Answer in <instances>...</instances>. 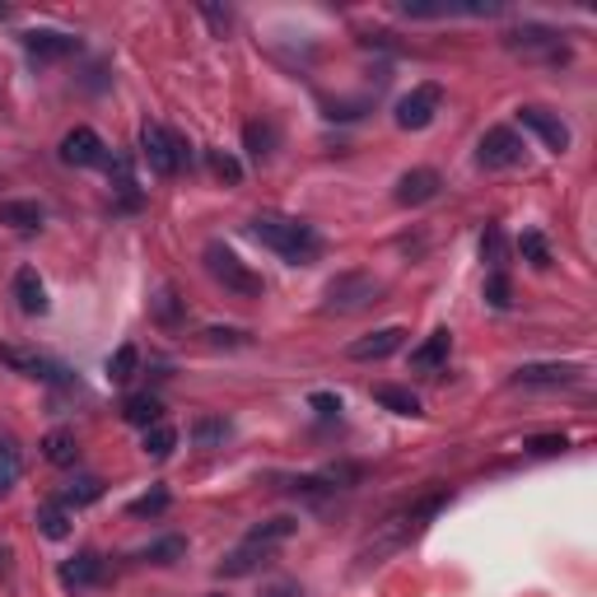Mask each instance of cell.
<instances>
[{"label":"cell","mask_w":597,"mask_h":597,"mask_svg":"<svg viewBox=\"0 0 597 597\" xmlns=\"http://www.w3.org/2000/svg\"><path fill=\"white\" fill-rule=\"evenodd\" d=\"M136 364H141V350L136 346H117L113 356H107V379L131 383V379H136Z\"/></svg>","instance_id":"obj_29"},{"label":"cell","mask_w":597,"mask_h":597,"mask_svg":"<svg viewBox=\"0 0 597 597\" xmlns=\"http://www.w3.org/2000/svg\"><path fill=\"white\" fill-rule=\"evenodd\" d=\"M103 168H107V183H113L126 202H136V178H131V164H126V154H107L103 159Z\"/></svg>","instance_id":"obj_31"},{"label":"cell","mask_w":597,"mask_h":597,"mask_svg":"<svg viewBox=\"0 0 597 597\" xmlns=\"http://www.w3.org/2000/svg\"><path fill=\"white\" fill-rule=\"evenodd\" d=\"M202 14L210 19V24H215L219 33H225V29H229V10H225V14H219V10H202Z\"/></svg>","instance_id":"obj_42"},{"label":"cell","mask_w":597,"mask_h":597,"mask_svg":"<svg viewBox=\"0 0 597 597\" xmlns=\"http://www.w3.org/2000/svg\"><path fill=\"white\" fill-rule=\"evenodd\" d=\"M154 313H159V322H178L183 318V303H178V295H173L168 285L159 290V299H154Z\"/></svg>","instance_id":"obj_36"},{"label":"cell","mask_w":597,"mask_h":597,"mask_svg":"<svg viewBox=\"0 0 597 597\" xmlns=\"http://www.w3.org/2000/svg\"><path fill=\"white\" fill-rule=\"evenodd\" d=\"M243 145H248V154L261 164V159H271V150H276V126L271 122H248L243 126Z\"/></svg>","instance_id":"obj_24"},{"label":"cell","mask_w":597,"mask_h":597,"mask_svg":"<svg viewBox=\"0 0 597 597\" xmlns=\"http://www.w3.org/2000/svg\"><path fill=\"white\" fill-rule=\"evenodd\" d=\"M206 271H210V280H219L238 299H261V290H267L261 276L248 271V261H243L234 248H225V243H206Z\"/></svg>","instance_id":"obj_4"},{"label":"cell","mask_w":597,"mask_h":597,"mask_svg":"<svg viewBox=\"0 0 597 597\" xmlns=\"http://www.w3.org/2000/svg\"><path fill=\"white\" fill-rule=\"evenodd\" d=\"M38 527H42V537L65 542V537H71V508H65L61 500L56 504H42L38 508Z\"/></svg>","instance_id":"obj_22"},{"label":"cell","mask_w":597,"mask_h":597,"mask_svg":"<svg viewBox=\"0 0 597 597\" xmlns=\"http://www.w3.org/2000/svg\"><path fill=\"white\" fill-rule=\"evenodd\" d=\"M42 453H48V462H56V467H75L80 444H75L71 430H52L48 439H42Z\"/></svg>","instance_id":"obj_23"},{"label":"cell","mask_w":597,"mask_h":597,"mask_svg":"<svg viewBox=\"0 0 597 597\" xmlns=\"http://www.w3.org/2000/svg\"><path fill=\"white\" fill-rule=\"evenodd\" d=\"M261 597H303V588H299V584H290V579H280V584H271Z\"/></svg>","instance_id":"obj_40"},{"label":"cell","mask_w":597,"mask_h":597,"mask_svg":"<svg viewBox=\"0 0 597 597\" xmlns=\"http://www.w3.org/2000/svg\"><path fill=\"white\" fill-rule=\"evenodd\" d=\"M383 285L369 271H341L337 280H327V313H360V308L379 303Z\"/></svg>","instance_id":"obj_6"},{"label":"cell","mask_w":597,"mask_h":597,"mask_svg":"<svg viewBox=\"0 0 597 597\" xmlns=\"http://www.w3.org/2000/svg\"><path fill=\"white\" fill-rule=\"evenodd\" d=\"M485 299H491L495 308H508V276L504 271H491V280H485Z\"/></svg>","instance_id":"obj_37"},{"label":"cell","mask_w":597,"mask_h":597,"mask_svg":"<svg viewBox=\"0 0 597 597\" xmlns=\"http://www.w3.org/2000/svg\"><path fill=\"white\" fill-rule=\"evenodd\" d=\"M449 500H453V491H430V495H420V500H411V504H402V508H392V514L364 537V546L356 550L360 569L383 565L388 556H397V550H406V546L439 518V508H449Z\"/></svg>","instance_id":"obj_1"},{"label":"cell","mask_w":597,"mask_h":597,"mask_svg":"<svg viewBox=\"0 0 597 597\" xmlns=\"http://www.w3.org/2000/svg\"><path fill=\"white\" fill-rule=\"evenodd\" d=\"M210 597H225V593H210Z\"/></svg>","instance_id":"obj_43"},{"label":"cell","mask_w":597,"mask_h":597,"mask_svg":"<svg viewBox=\"0 0 597 597\" xmlns=\"http://www.w3.org/2000/svg\"><path fill=\"white\" fill-rule=\"evenodd\" d=\"M449 350H453V337H449V331H434L425 346L411 350V369H415V373H430V369H439V364L449 360Z\"/></svg>","instance_id":"obj_18"},{"label":"cell","mask_w":597,"mask_h":597,"mask_svg":"<svg viewBox=\"0 0 597 597\" xmlns=\"http://www.w3.org/2000/svg\"><path fill=\"white\" fill-rule=\"evenodd\" d=\"M439 187H444V178H439L434 168H411V173H402L397 178V206H425V202H434L439 196Z\"/></svg>","instance_id":"obj_11"},{"label":"cell","mask_w":597,"mask_h":597,"mask_svg":"<svg viewBox=\"0 0 597 597\" xmlns=\"http://www.w3.org/2000/svg\"><path fill=\"white\" fill-rule=\"evenodd\" d=\"M504 42L514 52H523V56H550V61H565L569 56V48L560 42V33L556 29H542V24H523V29H514V33H504Z\"/></svg>","instance_id":"obj_9"},{"label":"cell","mask_w":597,"mask_h":597,"mask_svg":"<svg viewBox=\"0 0 597 597\" xmlns=\"http://www.w3.org/2000/svg\"><path fill=\"white\" fill-rule=\"evenodd\" d=\"M122 415L131 420V425H141V430H150V425H159V420H164V406H159V397H150V392H141V397H126V406H122Z\"/></svg>","instance_id":"obj_21"},{"label":"cell","mask_w":597,"mask_h":597,"mask_svg":"<svg viewBox=\"0 0 597 597\" xmlns=\"http://www.w3.org/2000/svg\"><path fill=\"white\" fill-rule=\"evenodd\" d=\"M141 449H145L150 457H168L173 449H178V430H173L168 420H159V425H150V430L141 434Z\"/></svg>","instance_id":"obj_26"},{"label":"cell","mask_w":597,"mask_h":597,"mask_svg":"<svg viewBox=\"0 0 597 597\" xmlns=\"http://www.w3.org/2000/svg\"><path fill=\"white\" fill-rule=\"evenodd\" d=\"M569 449V439L565 434H542V439H527V453H565Z\"/></svg>","instance_id":"obj_38"},{"label":"cell","mask_w":597,"mask_h":597,"mask_svg":"<svg viewBox=\"0 0 597 597\" xmlns=\"http://www.w3.org/2000/svg\"><path fill=\"white\" fill-rule=\"evenodd\" d=\"M10 569H14V550L0 546V579H10Z\"/></svg>","instance_id":"obj_41"},{"label":"cell","mask_w":597,"mask_h":597,"mask_svg":"<svg viewBox=\"0 0 597 597\" xmlns=\"http://www.w3.org/2000/svg\"><path fill=\"white\" fill-rule=\"evenodd\" d=\"M42 219H48V210L38 202H0V225L10 229H38Z\"/></svg>","instance_id":"obj_20"},{"label":"cell","mask_w":597,"mask_h":597,"mask_svg":"<svg viewBox=\"0 0 597 597\" xmlns=\"http://www.w3.org/2000/svg\"><path fill=\"white\" fill-rule=\"evenodd\" d=\"M94 500H103V481H99V476H75V481L61 491V504H65V508H84V504H94Z\"/></svg>","instance_id":"obj_25"},{"label":"cell","mask_w":597,"mask_h":597,"mask_svg":"<svg viewBox=\"0 0 597 597\" xmlns=\"http://www.w3.org/2000/svg\"><path fill=\"white\" fill-rule=\"evenodd\" d=\"M14 299H19V308L24 313H48V285H42V276L33 271V267H19L14 271Z\"/></svg>","instance_id":"obj_17"},{"label":"cell","mask_w":597,"mask_h":597,"mask_svg":"<svg viewBox=\"0 0 597 597\" xmlns=\"http://www.w3.org/2000/svg\"><path fill=\"white\" fill-rule=\"evenodd\" d=\"M99 579H103V560L94 556V550H80V556L61 560V569H56V584L65 593H84V588H94Z\"/></svg>","instance_id":"obj_12"},{"label":"cell","mask_w":597,"mask_h":597,"mask_svg":"<svg viewBox=\"0 0 597 597\" xmlns=\"http://www.w3.org/2000/svg\"><path fill=\"white\" fill-rule=\"evenodd\" d=\"M402 341H406L402 327H379V331H369V337L350 341L346 356H350V360H388L392 350H402Z\"/></svg>","instance_id":"obj_16"},{"label":"cell","mask_w":597,"mask_h":597,"mask_svg":"<svg viewBox=\"0 0 597 597\" xmlns=\"http://www.w3.org/2000/svg\"><path fill=\"white\" fill-rule=\"evenodd\" d=\"M183 556H187V542L183 537H164V542L145 546L136 560H145V565H173V560H183Z\"/></svg>","instance_id":"obj_30"},{"label":"cell","mask_w":597,"mask_h":597,"mask_svg":"<svg viewBox=\"0 0 597 597\" xmlns=\"http://www.w3.org/2000/svg\"><path fill=\"white\" fill-rule=\"evenodd\" d=\"M229 434H234V425H229V420H219V415H202V420L192 425V439H196L202 449H219Z\"/></svg>","instance_id":"obj_27"},{"label":"cell","mask_w":597,"mask_h":597,"mask_svg":"<svg viewBox=\"0 0 597 597\" xmlns=\"http://www.w3.org/2000/svg\"><path fill=\"white\" fill-rule=\"evenodd\" d=\"M518 122L533 131V136H542L546 150H556V154L569 150V126H565L556 113H546V107H518Z\"/></svg>","instance_id":"obj_13"},{"label":"cell","mask_w":597,"mask_h":597,"mask_svg":"<svg viewBox=\"0 0 597 597\" xmlns=\"http://www.w3.org/2000/svg\"><path fill=\"white\" fill-rule=\"evenodd\" d=\"M141 159L150 164V173H159V178H173V173L187 164V145L173 136L168 126L145 122V126H141Z\"/></svg>","instance_id":"obj_5"},{"label":"cell","mask_w":597,"mask_h":597,"mask_svg":"<svg viewBox=\"0 0 597 597\" xmlns=\"http://www.w3.org/2000/svg\"><path fill=\"white\" fill-rule=\"evenodd\" d=\"M373 402H379V406H388V411H397V415H425V411H420V397L411 392V388H392V383H379V388H373Z\"/></svg>","instance_id":"obj_19"},{"label":"cell","mask_w":597,"mask_h":597,"mask_svg":"<svg viewBox=\"0 0 597 597\" xmlns=\"http://www.w3.org/2000/svg\"><path fill=\"white\" fill-rule=\"evenodd\" d=\"M579 364H523L514 369V383L518 388H569L579 383Z\"/></svg>","instance_id":"obj_14"},{"label":"cell","mask_w":597,"mask_h":597,"mask_svg":"<svg viewBox=\"0 0 597 597\" xmlns=\"http://www.w3.org/2000/svg\"><path fill=\"white\" fill-rule=\"evenodd\" d=\"M481 257L491 261V271H504V234L495 225H485V238H481Z\"/></svg>","instance_id":"obj_34"},{"label":"cell","mask_w":597,"mask_h":597,"mask_svg":"<svg viewBox=\"0 0 597 597\" xmlns=\"http://www.w3.org/2000/svg\"><path fill=\"white\" fill-rule=\"evenodd\" d=\"M476 164L481 168H514L523 164V141H518V131L514 126H491L481 136L476 145Z\"/></svg>","instance_id":"obj_8"},{"label":"cell","mask_w":597,"mask_h":597,"mask_svg":"<svg viewBox=\"0 0 597 597\" xmlns=\"http://www.w3.org/2000/svg\"><path fill=\"white\" fill-rule=\"evenodd\" d=\"M206 164H210V173L219 183H229V187H238L243 183V164L234 159L229 150H206Z\"/></svg>","instance_id":"obj_32"},{"label":"cell","mask_w":597,"mask_h":597,"mask_svg":"<svg viewBox=\"0 0 597 597\" xmlns=\"http://www.w3.org/2000/svg\"><path fill=\"white\" fill-rule=\"evenodd\" d=\"M248 229H253L257 243H267L271 253H280L285 261H290V267H308V261H318V253H322V234L299 215L267 210V215H253Z\"/></svg>","instance_id":"obj_2"},{"label":"cell","mask_w":597,"mask_h":597,"mask_svg":"<svg viewBox=\"0 0 597 597\" xmlns=\"http://www.w3.org/2000/svg\"><path fill=\"white\" fill-rule=\"evenodd\" d=\"M518 248H523V257L533 261V267H542V271L550 267V248H546V238H542L537 229H527V234L518 238Z\"/></svg>","instance_id":"obj_33"},{"label":"cell","mask_w":597,"mask_h":597,"mask_svg":"<svg viewBox=\"0 0 597 597\" xmlns=\"http://www.w3.org/2000/svg\"><path fill=\"white\" fill-rule=\"evenodd\" d=\"M308 406H313L318 415H341V397L337 392H313L308 397Z\"/></svg>","instance_id":"obj_39"},{"label":"cell","mask_w":597,"mask_h":597,"mask_svg":"<svg viewBox=\"0 0 597 597\" xmlns=\"http://www.w3.org/2000/svg\"><path fill=\"white\" fill-rule=\"evenodd\" d=\"M61 159L75 168H94L107 159V145L94 126H75V131H65V141H61Z\"/></svg>","instance_id":"obj_10"},{"label":"cell","mask_w":597,"mask_h":597,"mask_svg":"<svg viewBox=\"0 0 597 597\" xmlns=\"http://www.w3.org/2000/svg\"><path fill=\"white\" fill-rule=\"evenodd\" d=\"M24 48L33 61H61V56L80 52V38L61 33V29H33V33H24Z\"/></svg>","instance_id":"obj_15"},{"label":"cell","mask_w":597,"mask_h":597,"mask_svg":"<svg viewBox=\"0 0 597 597\" xmlns=\"http://www.w3.org/2000/svg\"><path fill=\"white\" fill-rule=\"evenodd\" d=\"M164 508H168V491H150V495H141V500H131L126 514L150 518V514H164Z\"/></svg>","instance_id":"obj_35"},{"label":"cell","mask_w":597,"mask_h":597,"mask_svg":"<svg viewBox=\"0 0 597 597\" xmlns=\"http://www.w3.org/2000/svg\"><path fill=\"white\" fill-rule=\"evenodd\" d=\"M295 518H271V523H257L248 537H243L225 560H219V574H229V579H243V574H253L257 565H267L276 556V546L280 542H290L295 537Z\"/></svg>","instance_id":"obj_3"},{"label":"cell","mask_w":597,"mask_h":597,"mask_svg":"<svg viewBox=\"0 0 597 597\" xmlns=\"http://www.w3.org/2000/svg\"><path fill=\"white\" fill-rule=\"evenodd\" d=\"M19 472H24V457H19V449L10 444V439H0V500L19 485Z\"/></svg>","instance_id":"obj_28"},{"label":"cell","mask_w":597,"mask_h":597,"mask_svg":"<svg viewBox=\"0 0 597 597\" xmlns=\"http://www.w3.org/2000/svg\"><path fill=\"white\" fill-rule=\"evenodd\" d=\"M439 107H444V90H439V84H415L411 94L397 99L392 122L402 126V131H425L439 117Z\"/></svg>","instance_id":"obj_7"}]
</instances>
